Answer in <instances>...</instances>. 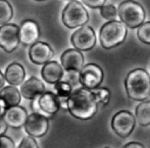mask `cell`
<instances>
[{
  "instance_id": "cell-13",
  "label": "cell",
  "mask_w": 150,
  "mask_h": 148,
  "mask_svg": "<svg viewBox=\"0 0 150 148\" xmlns=\"http://www.w3.org/2000/svg\"><path fill=\"white\" fill-rule=\"evenodd\" d=\"M40 38V28L36 21L27 19L19 27V40L25 46H32Z\"/></svg>"
},
{
  "instance_id": "cell-19",
  "label": "cell",
  "mask_w": 150,
  "mask_h": 148,
  "mask_svg": "<svg viewBox=\"0 0 150 148\" xmlns=\"http://www.w3.org/2000/svg\"><path fill=\"white\" fill-rule=\"evenodd\" d=\"M0 97L4 100L5 105L8 107L18 106L21 101V94L15 86H4L0 89Z\"/></svg>"
},
{
  "instance_id": "cell-30",
  "label": "cell",
  "mask_w": 150,
  "mask_h": 148,
  "mask_svg": "<svg viewBox=\"0 0 150 148\" xmlns=\"http://www.w3.org/2000/svg\"><path fill=\"white\" fill-rule=\"evenodd\" d=\"M7 123L5 122V120H4V117L2 116H0V136L1 135H5V133L7 132Z\"/></svg>"
},
{
  "instance_id": "cell-8",
  "label": "cell",
  "mask_w": 150,
  "mask_h": 148,
  "mask_svg": "<svg viewBox=\"0 0 150 148\" xmlns=\"http://www.w3.org/2000/svg\"><path fill=\"white\" fill-rule=\"evenodd\" d=\"M136 120L132 113L129 110H120L111 119V128L122 139L128 137L134 130Z\"/></svg>"
},
{
  "instance_id": "cell-20",
  "label": "cell",
  "mask_w": 150,
  "mask_h": 148,
  "mask_svg": "<svg viewBox=\"0 0 150 148\" xmlns=\"http://www.w3.org/2000/svg\"><path fill=\"white\" fill-rule=\"evenodd\" d=\"M135 120L141 126H150V101L143 100L136 107L135 110Z\"/></svg>"
},
{
  "instance_id": "cell-33",
  "label": "cell",
  "mask_w": 150,
  "mask_h": 148,
  "mask_svg": "<svg viewBox=\"0 0 150 148\" xmlns=\"http://www.w3.org/2000/svg\"><path fill=\"white\" fill-rule=\"evenodd\" d=\"M4 86H5V78H4V74H2L1 70H0V89H1Z\"/></svg>"
},
{
  "instance_id": "cell-6",
  "label": "cell",
  "mask_w": 150,
  "mask_h": 148,
  "mask_svg": "<svg viewBox=\"0 0 150 148\" xmlns=\"http://www.w3.org/2000/svg\"><path fill=\"white\" fill-rule=\"evenodd\" d=\"M34 113H39L47 119L53 117L60 109V101L56 94L53 92H43L41 95L34 99V103L32 105Z\"/></svg>"
},
{
  "instance_id": "cell-21",
  "label": "cell",
  "mask_w": 150,
  "mask_h": 148,
  "mask_svg": "<svg viewBox=\"0 0 150 148\" xmlns=\"http://www.w3.org/2000/svg\"><path fill=\"white\" fill-rule=\"evenodd\" d=\"M13 18V8L7 0H0V26L8 23Z\"/></svg>"
},
{
  "instance_id": "cell-27",
  "label": "cell",
  "mask_w": 150,
  "mask_h": 148,
  "mask_svg": "<svg viewBox=\"0 0 150 148\" xmlns=\"http://www.w3.org/2000/svg\"><path fill=\"white\" fill-rule=\"evenodd\" d=\"M71 87L73 89L75 88V86L80 85L79 81V72H67V80H66Z\"/></svg>"
},
{
  "instance_id": "cell-28",
  "label": "cell",
  "mask_w": 150,
  "mask_h": 148,
  "mask_svg": "<svg viewBox=\"0 0 150 148\" xmlns=\"http://www.w3.org/2000/svg\"><path fill=\"white\" fill-rule=\"evenodd\" d=\"M0 148H15L14 141L6 135H1L0 136Z\"/></svg>"
},
{
  "instance_id": "cell-35",
  "label": "cell",
  "mask_w": 150,
  "mask_h": 148,
  "mask_svg": "<svg viewBox=\"0 0 150 148\" xmlns=\"http://www.w3.org/2000/svg\"><path fill=\"white\" fill-rule=\"evenodd\" d=\"M104 148H109V147H104Z\"/></svg>"
},
{
  "instance_id": "cell-11",
  "label": "cell",
  "mask_w": 150,
  "mask_h": 148,
  "mask_svg": "<svg viewBox=\"0 0 150 148\" xmlns=\"http://www.w3.org/2000/svg\"><path fill=\"white\" fill-rule=\"evenodd\" d=\"M25 130L26 133L32 137H42L49 128V119L46 116L39 114V113H32L27 115V119L25 121Z\"/></svg>"
},
{
  "instance_id": "cell-15",
  "label": "cell",
  "mask_w": 150,
  "mask_h": 148,
  "mask_svg": "<svg viewBox=\"0 0 150 148\" xmlns=\"http://www.w3.org/2000/svg\"><path fill=\"white\" fill-rule=\"evenodd\" d=\"M45 90L46 89L43 82L35 76H30L28 80L23 81L20 85V89H19L21 96H23L27 100H34L35 97L41 95Z\"/></svg>"
},
{
  "instance_id": "cell-9",
  "label": "cell",
  "mask_w": 150,
  "mask_h": 148,
  "mask_svg": "<svg viewBox=\"0 0 150 148\" xmlns=\"http://www.w3.org/2000/svg\"><path fill=\"white\" fill-rule=\"evenodd\" d=\"M71 45L79 51H89L96 45V35L90 26H80L71 35Z\"/></svg>"
},
{
  "instance_id": "cell-14",
  "label": "cell",
  "mask_w": 150,
  "mask_h": 148,
  "mask_svg": "<svg viewBox=\"0 0 150 148\" xmlns=\"http://www.w3.org/2000/svg\"><path fill=\"white\" fill-rule=\"evenodd\" d=\"M84 65V58L81 51L71 48L61 55V66L66 72H80Z\"/></svg>"
},
{
  "instance_id": "cell-23",
  "label": "cell",
  "mask_w": 150,
  "mask_h": 148,
  "mask_svg": "<svg viewBox=\"0 0 150 148\" xmlns=\"http://www.w3.org/2000/svg\"><path fill=\"white\" fill-rule=\"evenodd\" d=\"M91 90H93L98 103H102L104 106L108 105V102L110 100V92L108 88H104V87L103 88H94Z\"/></svg>"
},
{
  "instance_id": "cell-16",
  "label": "cell",
  "mask_w": 150,
  "mask_h": 148,
  "mask_svg": "<svg viewBox=\"0 0 150 148\" xmlns=\"http://www.w3.org/2000/svg\"><path fill=\"white\" fill-rule=\"evenodd\" d=\"M27 110L21 107V106H12L8 107L5 112V114L2 115L5 122L7 123V126L12 127V128H20L25 125V121L27 119Z\"/></svg>"
},
{
  "instance_id": "cell-25",
  "label": "cell",
  "mask_w": 150,
  "mask_h": 148,
  "mask_svg": "<svg viewBox=\"0 0 150 148\" xmlns=\"http://www.w3.org/2000/svg\"><path fill=\"white\" fill-rule=\"evenodd\" d=\"M100 8H101V15L109 21L114 20L117 16V8L114 5H103Z\"/></svg>"
},
{
  "instance_id": "cell-4",
  "label": "cell",
  "mask_w": 150,
  "mask_h": 148,
  "mask_svg": "<svg viewBox=\"0 0 150 148\" xmlns=\"http://www.w3.org/2000/svg\"><path fill=\"white\" fill-rule=\"evenodd\" d=\"M117 15L129 28H137L144 22L145 19V11L143 6L132 0H124L118 5Z\"/></svg>"
},
{
  "instance_id": "cell-26",
  "label": "cell",
  "mask_w": 150,
  "mask_h": 148,
  "mask_svg": "<svg viewBox=\"0 0 150 148\" xmlns=\"http://www.w3.org/2000/svg\"><path fill=\"white\" fill-rule=\"evenodd\" d=\"M18 148H39V146H38V142L35 141V139L28 135V136H25L20 141Z\"/></svg>"
},
{
  "instance_id": "cell-3",
  "label": "cell",
  "mask_w": 150,
  "mask_h": 148,
  "mask_svg": "<svg viewBox=\"0 0 150 148\" xmlns=\"http://www.w3.org/2000/svg\"><path fill=\"white\" fill-rule=\"evenodd\" d=\"M127 26L116 20L108 21L100 29V42L101 46L105 49H110L112 47L122 43L127 36Z\"/></svg>"
},
{
  "instance_id": "cell-7",
  "label": "cell",
  "mask_w": 150,
  "mask_h": 148,
  "mask_svg": "<svg viewBox=\"0 0 150 148\" xmlns=\"http://www.w3.org/2000/svg\"><path fill=\"white\" fill-rule=\"evenodd\" d=\"M104 74L102 68L96 63H87L83 65L81 70L79 72V81L80 85L88 89L97 88L103 81Z\"/></svg>"
},
{
  "instance_id": "cell-22",
  "label": "cell",
  "mask_w": 150,
  "mask_h": 148,
  "mask_svg": "<svg viewBox=\"0 0 150 148\" xmlns=\"http://www.w3.org/2000/svg\"><path fill=\"white\" fill-rule=\"evenodd\" d=\"M54 88L59 97H68L73 92V87L67 81H62V80L54 83Z\"/></svg>"
},
{
  "instance_id": "cell-32",
  "label": "cell",
  "mask_w": 150,
  "mask_h": 148,
  "mask_svg": "<svg viewBox=\"0 0 150 148\" xmlns=\"http://www.w3.org/2000/svg\"><path fill=\"white\" fill-rule=\"evenodd\" d=\"M6 109H7V106L5 105V102H4V100L0 97V116H2L4 114H5V112H6Z\"/></svg>"
},
{
  "instance_id": "cell-18",
  "label": "cell",
  "mask_w": 150,
  "mask_h": 148,
  "mask_svg": "<svg viewBox=\"0 0 150 148\" xmlns=\"http://www.w3.org/2000/svg\"><path fill=\"white\" fill-rule=\"evenodd\" d=\"M5 81L8 82L11 86H19L25 81L26 78V72L22 65L19 62H12L7 66L5 74H4Z\"/></svg>"
},
{
  "instance_id": "cell-36",
  "label": "cell",
  "mask_w": 150,
  "mask_h": 148,
  "mask_svg": "<svg viewBox=\"0 0 150 148\" xmlns=\"http://www.w3.org/2000/svg\"><path fill=\"white\" fill-rule=\"evenodd\" d=\"M69 1H73V0H69Z\"/></svg>"
},
{
  "instance_id": "cell-29",
  "label": "cell",
  "mask_w": 150,
  "mask_h": 148,
  "mask_svg": "<svg viewBox=\"0 0 150 148\" xmlns=\"http://www.w3.org/2000/svg\"><path fill=\"white\" fill-rule=\"evenodd\" d=\"M107 0H82V2L90 8H100L105 4Z\"/></svg>"
},
{
  "instance_id": "cell-34",
  "label": "cell",
  "mask_w": 150,
  "mask_h": 148,
  "mask_svg": "<svg viewBox=\"0 0 150 148\" xmlns=\"http://www.w3.org/2000/svg\"><path fill=\"white\" fill-rule=\"evenodd\" d=\"M35 1H45V0H35Z\"/></svg>"
},
{
  "instance_id": "cell-24",
  "label": "cell",
  "mask_w": 150,
  "mask_h": 148,
  "mask_svg": "<svg viewBox=\"0 0 150 148\" xmlns=\"http://www.w3.org/2000/svg\"><path fill=\"white\" fill-rule=\"evenodd\" d=\"M137 36L142 42H144L146 45H150V21L149 22H143L141 26H138Z\"/></svg>"
},
{
  "instance_id": "cell-5",
  "label": "cell",
  "mask_w": 150,
  "mask_h": 148,
  "mask_svg": "<svg viewBox=\"0 0 150 148\" xmlns=\"http://www.w3.org/2000/svg\"><path fill=\"white\" fill-rule=\"evenodd\" d=\"M89 14L84 6L76 1H69L62 11V22L68 28H77L88 22Z\"/></svg>"
},
{
  "instance_id": "cell-17",
  "label": "cell",
  "mask_w": 150,
  "mask_h": 148,
  "mask_svg": "<svg viewBox=\"0 0 150 148\" xmlns=\"http://www.w3.org/2000/svg\"><path fill=\"white\" fill-rule=\"evenodd\" d=\"M41 75L47 83H52V85L61 81L62 78L64 76L62 66L56 61L46 62L41 69Z\"/></svg>"
},
{
  "instance_id": "cell-1",
  "label": "cell",
  "mask_w": 150,
  "mask_h": 148,
  "mask_svg": "<svg viewBox=\"0 0 150 148\" xmlns=\"http://www.w3.org/2000/svg\"><path fill=\"white\" fill-rule=\"evenodd\" d=\"M98 102L91 89L74 88L67 97V110L71 116L80 120H89L97 112Z\"/></svg>"
},
{
  "instance_id": "cell-31",
  "label": "cell",
  "mask_w": 150,
  "mask_h": 148,
  "mask_svg": "<svg viewBox=\"0 0 150 148\" xmlns=\"http://www.w3.org/2000/svg\"><path fill=\"white\" fill-rule=\"evenodd\" d=\"M123 148H145V147L139 142H129Z\"/></svg>"
},
{
  "instance_id": "cell-12",
  "label": "cell",
  "mask_w": 150,
  "mask_h": 148,
  "mask_svg": "<svg viewBox=\"0 0 150 148\" xmlns=\"http://www.w3.org/2000/svg\"><path fill=\"white\" fill-rule=\"evenodd\" d=\"M29 60L35 65H45L48 61H52L54 56V51L47 42L36 41L29 47Z\"/></svg>"
},
{
  "instance_id": "cell-10",
  "label": "cell",
  "mask_w": 150,
  "mask_h": 148,
  "mask_svg": "<svg viewBox=\"0 0 150 148\" xmlns=\"http://www.w3.org/2000/svg\"><path fill=\"white\" fill-rule=\"evenodd\" d=\"M19 26L15 23H5L0 26V48L7 53H12L18 48Z\"/></svg>"
},
{
  "instance_id": "cell-2",
  "label": "cell",
  "mask_w": 150,
  "mask_h": 148,
  "mask_svg": "<svg viewBox=\"0 0 150 148\" xmlns=\"http://www.w3.org/2000/svg\"><path fill=\"white\" fill-rule=\"evenodd\" d=\"M124 87L131 100H146L150 96V75L143 68L132 69L124 79Z\"/></svg>"
}]
</instances>
